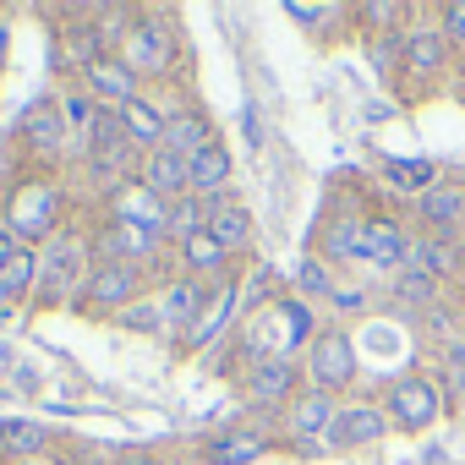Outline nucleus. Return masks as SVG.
I'll use <instances>...</instances> for the list:
<instances>
[{"label":"nucleus","instance_id":"1","mask_svg":"<svg viewBox=\"0 0 465 465\" xmlns=\"http://www.w3.org/2000/svg\"><path fill=\"white\" fill-rule=\"evenodd\" d=\"M55 224H61V186L50 175H28L23 186H12V197H6V230L23 247H39Z\"/></svg>","mask_w":465,"mask_h":465},{"label":"nucleus","instance_id":"2","mask_svg":"<svg viewBox=\"0 0 465 465\" xmlns=\"http://www.w3.org/2000/svg\"><path fill=\"white\" fill-rule=\"evenodd\" d=\"M88 274H94V269H88V242L55 236V242L39 252V302H45V307H61V302L83 296Z\"/></svg>","mask_w":465,"mask_h":465},{"label":"nucleus","instance_id":"3","mask_svg":"<svg viewBox=\"0 0 465 465\" xmlns=\"http://www.w3.org/2000/svg\"><path fill=\"white\" fill-rule=\"evenodd\" d=\"M334 421H340V400L323 394V389H302L291 405H285V432L302 454H323L334 449Z\"/></svg>","mask_w":465,"mask_h":465},{"label":"nucleus","instance_id":"4","mask_svg":"<svg viewBox=\"0 0 465 465\" xmlns=\"http://www.w3.org/2000/svg\"><path fill=\"white\" fill-rule=\"evenodd\" d=\"M143 291H148V274L143 269H132V263H99L94 274H88V285H83V312H94V318H121L126 307H137L143 302Z\"/></svg>","mask_w":465,"mask_h":465},{"label":"nucleus","instance_id":"5","mask_svg":"<svg viewBox=\"0 0 465 465\" xmlns=\"http://www.w3.org/2000/svg\"><path fill=\"white\" fill-rule=\"evenodd\" d=\"M121 61H126V72L143 83V77H170L175 61H181V50H175V34H170L164 23L143 17V23L126 28V39H121Z\"/></svg>","mask_w":465,"mask_h":465},{"label":"nucleus","instance_id":"6","mask_svg":"<svg viewBox=\"0 0 465 465\" xmlns=\"http://www.w3.org/2000/svg\"><path fill=\"white\" fill-rule=\"evenodd\" d=\"M438 411H443V394H438V383H432L427 372H405V378H394V383H389V400H383L389 427L427 432V427L438 421Z\"/></svg>","mask_w":465,"mask_h":465},{"label":"nucleus","instance_id":"7","mask_svg":"<svg viewBox=\"0 0 465 465\" xmlns=\"http://www.w3.org/2000/svg\"><path fill=\"white\" fill-rule=\"evenodd\" d=\"M356 372H361V361H356L351 334L329 329V334H318V340L307 345V389L340 394V389H351V383H356Z\"/></svg>","mask_w":465,"mask_h":465},{"label":"nucleus","instance_id":"8","mask_svg":"<svg viewBox=\"0 0 465 465\" xmlns=\"http://www.w3.org/2000/svg\"><path fill=\"white\" fill-rule=\"evenodd\" d=\"M110 213L121 219V224H137V230H153V236H164L170 242V203L159 197V192H148L137 175L132 181H115L110 186Z\"/></svg>","mask_w":465,"mask_h":465},{"label":"nucleus","instance_id":"9","mask_svg":"<svg viewBox=\"0 0 465 465\" xmlns=\"http://www.w3.org/2000/svg\"><path fill=\"white\" fill-rule=\"evenodd\" d=\"M99 258L104 263H132V269H143V263H153L159 258V247H164V236H153V230H137V224H121V219H110L104 230H99Z\"/></svg>","mask_w":465,"mask_h":465},{"label":"nucleus","instance_id":"10","mask_svg":"<svg viewBox=\"0 0 465 465\" xmlns=\"http://www.w3.org/2000/svg\"><path fill=\"white\" fill-rule=\"evenodd\" d=\"M411 242H416V236H411L400 219H367V230H361V263L400 274L405 258H411Z\"/></svg>","mask_w":465,"mask_h":465},{"label":"nucleus","instance_id":"11","mask_svg":"<svg viewBox=\"0 0 465 465\" xmlns=\"http://www.w3.org/2000/svg\"><path fill=\"white\" fill-rule=\"evenodd\" d=\"M296 394H302V372H296V361H252V372H247V400H252V405H263V411H285Z\"/></svg>","mask_w":465,"mask_h":465},{"label":"nucleus","instance_id":"12","mask_svg":"<svg viewBox=\"0 0 465 465\" xmlns=\"http://www.w3.org/2000/svg\"><path fill=\"white\" fill-rule=\"evenodd\" d=\"M208 203V236L224 247V258H236V252H247L252 247V213L242 208V203H230V197H203Z\"/></svg>","mask_w":465,"mask_h":465},{"label":"nucleus","instance_id":"13","mask_svg":"<svg viewBox=\"0 0 465 465\" xmlns=\"http://www.w3.org/2000/svg\"><path fill=\"white\" fill-rule=\"evenodd\" d=\"M400 66L416 72V77L449 72V39H443V28H405L400 34Z\"/></svg>","mask_w":465,"mask_h":465},{"label":"nucleus","instance_id":"14","mask_svg":"<svg viewBox=\"0 0 465 465\" xmlns=\"http://www.w3.org/2000/svg\"><path fill=\"white\" fill-rule=\"evenodd\" d=\"M88 94L99 99V104H110V110H126L132 99H143L137 94V77L126 72V61L121 55H104V61H88Z\"/></svg>","mask_w":465,"mask_h":465},{"label":"nucleus","instance_id":"15","mask_svg":"<svg viewBox=\"0 0 465 465\" xmlns=\"http://www.w3.org/2000/svg\"><path fill=\"white\" fill-rule=\"evenodd\" d=\"M389 432V416L383 405L372 400H356V405H340V421H334V449H367Z\"/></svg>","mask_w":465,"mask_h":465},{"label":"nucleus","instance_id":"16","mask_svg":"<svg viewBox=\"0 0 465 465\" xmlns=\"http://www.w3.org/2000/svg\"><path fill=\"white\" fill-rule=\"evenodd\" d=\"M137 181H143L148 192H159L164 203H175V197H192L186 159H175L170 148H153V153H143V164H137Z\"/></svg>","mask_w":465,"mask_h":465},{"label":"nucleus","instance_id":"17","mask_svg":"<svg viewBox=\"0 0 465 465\" xmlns=\"http://www.w3.org/2000/svg\"><path fill=\"white\" fill-rule=\"evenodd\" d=\"M230 170H236V159H230L224 143H208L203 153L186 159V181H192V197H224L230 186Z\"/></svg>","mask_w":465,"mask_h":465},{"label":"nucleus","instance_id":"18","mask_svg":"<svg viewBox=\"0 0 465 465\" xmlns=\"http://www.w3.org/2000/svg\"><path fill=\"white\" fill-rule=\"evenodd\" d=\"M23 143H28L39 159H55V153H66L72 132H66V121H61V104H34V110L23 115Z\"/></svg>","mask_w":465,"mask_h":465},{"label":"nucleus","instance_id":"19","mask_svg":"<svg viewBox=\"0 0 465 465\" xmlns=\"http://www.w3.org/2000/svg\"><path fill=\"white\" fill-rule=\"evenodd\" d=\"M263 454H269V438L252 432V427H230V432H219V438L203 443V460L208 465H252Z\"/></svg>","mask_w":465,"mask_h":465},{"label":"nucleus","instance_id":"20","mask_svg":"<svg viewBox=\"0 0 465 465\" xmlns=\"http://www.w3.org/2000/svg\"><path fill=\"white\" fill-rule=\"evenodd\" d=\"M34 291H39V252L34 247H17V258L0 269V312L23 307Z\"/></svg>","mask_w":465,"mask_h":465},{"label":"nucleus","instance_id":"21","mask_svg":"<svg viewBox=\"0 0 465 465\" xmlns=\"http://www.w3.org/2000/svg\"><path fill=\"white\" fill-rule=\"evenodd\" d=\"M121 121H126V137L137 143V153H153V148H164L170 110H159L153 99H132V104L121 110Z\"/></svg>","mask_w":465,"mask_h":465},{"label":"nucleus","instance_id":"22","mask_svg":"<svg viewBox=\"0 0 465 465\" xmlns=\"http://www.w3.org/2000/svg\"><path fill=\"white\" fill-rule=\"evenodd\" d=\"M208 143H213V126H208V115H203V110H170L164 148H170L175 159H192V153H203Z\"/></svg>","mask_w":465,"mask_h":465},{"label":"nucleus","instance_id":"23","mask_svg":"<svg viewBox=\"0 0 465 465\" xmlns=\"http://www.w3.org/2000/svg\"><path fill=\"white\" fill-rule=\"evenodd\" d=\"M230 307H236V285H230V280H219L213 291H208V302H203V312H197V323L186 329V345L192 351H203L219 329H224V318H230Z\"/></svg>","mask_w":465,"mask_h":465},{"label":"nucleus","instance_id":"24","mask_svg":"<svg viewBox=\"0 0 465 465\" xmlns=\"http://www.w3.org/2000/svg\"><path fill=\"white\" fill-rule=\"evenodd\" d=\"M361 230H367V219H351V213L329 219V230L318 236V258H323V263H340V258H361Z\"/></svg>","mask_w":465,"mask_h":465},{"label":"nucleus","instance_id":"25","mask_svg":"<svg viewBox=\"0 0 465 465\" xmlns=\"http://www.w3.org/2000/svg\"><path fill=\"white\" fill-rule=\"evenodd\" d=\"M416 208L432 230H460L465 224V192L460 186H432L427 197H416Z\"/></svg>","mask_w":465,"mask_h":465},{"label":"nucleus","instance_id":"26","mask_svg":"<svg viewBox=\"0 0 465 465\" xmlns=\"http://www.w3.org/2000/svg\"><path fill=\"white\" fill-rule=\"evenodd\" d=\"M383 175H389V186H400L411 197H427L438 186V164L432 159H383Z\"/></svg>","mask_w":465,"mask_h":465},{"label":"nucleus","instance_id":"27","mask_svg":"<svg viewBox=\"0 0 465 465\" xmlns=\"http://www.w3.org/2000/svg\"><path fill=\"white\" fill-rule=\"evenodd\" d=\"M203 302H208V291H203V280H192V274H186V280H175V285H170V296H164V318H170V323H175V329L186 334V329L197 323V312H203Z\"/></svg>","mask_w":465,"mask_h":465},{"label":"nucleus","instance_id":"28","mask_svg":"<svg viewBox=\"0 0 465 465\" xmlns=\"http://www.w3.org/2000/svg\"><path fill=\"white\" fill-rule=\"evenodd\" d=\"M45 449H50V427H39V421H0V454L34 460Z\"/></svg>","mask_w":465,"mask_h":465},{"label":"nucleus","instance_id":"29","mask_svg":"<svg viewBox=\"0 0 465 465\" xmlns=\"http://www.w3.org/2000/svg\"><path fill=\"white\" fill-rule=\"evenodd\" d=\"M181 263H186V274H192V280H203V274H224V263H230V258H224V247L208 236V230H197L192 242H181Z\"/></svg>","mask_w":465,"mask_h":465},{"label":"nucleus","instance_id":"30","mask_svg":"<svg viewBox=\"0 0 465 465\" xmlns=\"http://www.w3.org/2000/svg\"><path fill=\"white\" fill-rule=\"evenodd\" d=\"M296 291H302V296H312V302H334V291H340V285H334L329 263L312 252V258H302V263H296Z\"/></svg>","mask_w":465,"mask_h":465},{"label":"nucleus","instance_id":"31","mask_svg":"<svg viewBox=\"0 0 465 465\" xmlns=\"http://www.w3.org/2000/svg\"><path fill=\"white\" fill-rule=\"evenodd\" d=\"M203 224H208V203H197V197H175V203H170V242H175V247L192 242Z\"/></svg>","mask_w":465,"mask_h":465},{"label":"nucleus","instance_id":"32","mask_svg":"<svg viewBox=\"0 0 465 465\" xmlns=\"http://www.w3.org/2000/svg\"><path fill=\"white\" fill-rule=\"evenodd\" d=\"M394 296H400L405 307L427 312V307L438 302V280H432V274H421V269H400V280H394Z\"/></svg>","mask_w":465,"mask_h":465},{"label":"nucleus","instance_id":"33","mask_svg":"<svg viewBox=\"0 0 465 465\" xmlns=\"http://www.w3.org/2000/svg\"><path fill=\"white\" fill-rule=\"evenodd\" d=\"M121 323H132V329H164L170 318H164V307H148V302H137V307H126V312H121Z\"/></svg>","mask_w":465,"mask_h":465},{"label":"nucleus","instance_id":"34","mask_svg":"<svg viewBox=\"0 0 465 465\" xmlns=\"http://www.w3.org/2000/svg\"><path fill=\"white\" fill-rule=\"evenodd\" d=\"M443 39L465 45V0H449V6H443Z\"/></svg>","mask_w":465,"mask_h":465},{"label":"nucleus","instance_id":"35","mask_svg":"<svg viewBox=\"0 0 465 465\" xmlns=\"http://www.w3.org/2000/svg\"><path fill=\"white\" fill-rule=\"evenodd\" d=\"M329 307H334V312H345V318H356V312H367V291H356V285H340Z\"/></svg>","mask_w":465,"mask_h":465},{"label":"nucleus","instance_id":"36","mask_svg":"<svg viewBox=\"0 0 465 465\" xmlns=\"http://www.w3.org/2000/svg\"><path fill=\"white\" fill-rule=\"evenodd\" d=\"M405 12L400 6H389V0H378V6H361V23H378V34H394L389 23H400Z\"/></svg>","mask_w":465,"mask_h":465},{"label":"nucleus","instance_id":"37","mask_svg":"<svg viewBox=\"0 0 465 465\" xmlns=\"http://www.w3.org/2000/svg\"><path fill=\"white\" fill-rule=\"evenodd\" d=\"M443 378H449V389H465V345H454V351H449Z\"/></svg>","mask_w":465,"mask_h":465},{"label":"nucleus","instance_id":"38","mask_svg":"<svg viewBox=\"0 0 465 465\" xmlns=\"http://www.w3.org/2000/svg\"><path fill=\"white\" fill-rule=\"evenodd\" d=\"M17 247H23V242L12 236V230H6V224H0V269H6V263L17 258Z\"/></svg>","mask_w":465,"mask_h":465},{"label":"nucleus","instance_id":"39","mask_svg":"<svg viewBox=\"0 0 465 465\" xmlns=\"http://www.w3.org/2000/svg\"><path fill=\"white\" fill-rule=\"evenodd\" d=\"M285 12H291V17H296V23H323V17H329V12H323V6H285Z\"/></svg>","mask_w":465,"mask_h":465},{"label":"nucleus","instance_id":"40","mask_svg":"<svg viewBox=\"0 0 465 465\" xmlns=\"http://www.w3.org/2000/svg\"><path fill=\"white\" fill-rule=\"evenodd\" d=\"M121 465H164L159 454H121Z\"/></svg>","mask_w":465,"mask_h":465}]
</instances>
